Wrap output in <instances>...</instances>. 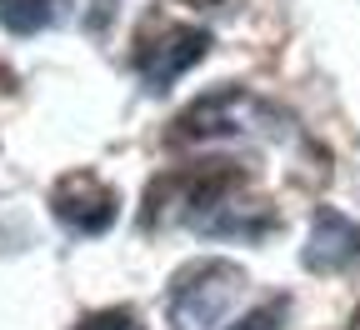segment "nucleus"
I'll list each match as a JSON object with an SVG mask.
<instances>
[{
  "label": "nucleus",
  "mask_w": 360,
  "mask_h": 330,
  "mask_svg": "<svg viewBox=\"0 0 360 330\" xmlns=\"http://www.w3.org/2000/svg\"><path fill=\"white\" fill-rule=\"evenodd\" d=\"M75 330H141V320H135V310H125V305H110V310L85 315Z\"/></svg>",
  "instance_id": "10"
},
{
  "label": "nucleus",
  "mask_w": 360,
  "mask_h": 330,
  "mask_svg": "<svg viewBox=\"0 0 360 330\" xmlns=\"http://www.w3.org/2000/svg\"><path fill=\"white\" fill-rule=\"evenodd\" d=\"M186 6H215V0H186Z\"/></svg>",
  "instance_id": "12"
},
{
  "label": "nucleus",
  "mask_w": 360,
  "mask_h": 330,
  "mask_svg": "<svg viewBox=\"0 0 360 330\" xmlns=\"http://www.w3.org/2000/svg\"><path fill=\"white\" fill-rule=\"evenodd\" d=\"M270 225H276V210H270L265 201L231 196L225 205H215L195 230L200 235H215V241H260V235H270Z\"/></svg>",
  "instance_id": "7"
},
{
  "label": "nucleus",
  "mask_w": 360,
  "mask_h": 330,
  "mask_svg": "<svg viewBox=\"0 0 360 330\" xmlns=\"http://www.w3.org/2000/svg\"><path fill=\"white\" fill-rule=\"evenodd\" d=\"M15 85H20V80H15V70L0 61V96H15Z\"/></svg>",
  "instance_id": "11"
},
{
  "label": "nucleus",
  "mask_w": 360,
  "mask_h": 330,
  "mask_svg": "<svg viewBox=\"0 0 360 330\" xmlns=\"http://www.w3.org/2000/svg\"><path fill=\"white\" fill-rule=\"evenodd\" d=\"M245 291V275L231 260H195L170 286V325L175 330H215Z\"/></svg>",
  "instance_id": "3"
},
{
  "label": "nucleus",
  "mask_w": 360,
  "mask_h": 330,
  "mask_svg": "<svg viewBox=\"0 0 360 330\" xmlns=\"http://www.w3.org/2000/svg\"><path fill=\"white\" fill-rule=\"evenodd\" d=\"M240 170L231 160H200V165H175L150 180L146 191V225H200L215 205H225L240 191Z\"/></svg>",
  "instance_id": "1"
},
{
  "label": "nucleus",
  "mask_w": 360,
  "mask_h": 330,
  "mask_svg": "<svg viewBox=\"0 0 360 330\" xmlns=\"http://www.w3.org/2000/svg\"><path fill=\"white\" fill-rule=\"evenodd\" d=\"M276 106H265L260 96L240 85H215L205 90L200 101H191L186 110L175 115L170 140H225V135H270L276 125Z\"/></svg>",
  "instance_id": "2"
},
{
  "label": "nucleus",
  "mask_w": 360,
  "mask_h": 330,
  "mask_svg": "<svg viewBox=\"0 0 360 330\" xmlns=\"http://www.w3.org/2000/svg\"><path fill=\"white\" fill-rule=\"evenodd\" d=\"M70 15V0H0V25L11 35H40Z\"/></svg>",
  "instance_id": "8"
},
{
  "label": "nucleus",
  "mask_w": 360,
  "mask_h": 330,
  "mask_svg": "<svg viewBox=\"0 0 360 330\" xmlns=\"http://www.w3.org/2000/svg\"><path fill=\"white\" fill-rule=\"evenodd\" d=\"M305 270L315 275H340L360 265V225L345 220L340 210H315L310 215V235H305V250H300Z\"/></svg>",
  "instance_id": "6"
},
{
  "label": "nucleus",
  "mask_w": 360,
  "mask_h": 330,
  "mask_svg": "<svg viewBox=\"0 0 360 330\" xmlns=\"http://www.w3.org/2000/svg\"><path fill=\"white\" fill-rule=\"evenodd\" d=\"M281 325H285V300H265L250 315H240L231 330H281Z\"/></svg>",
  "instance_id": "9"
},
{
  "label": "nucleus",
  "mask_w": 360,
  "mask_h": 330,
  "mask_svg": "<svg viewBox=\"0 0 360 330\" xmlns=\"http://www.w3.org/2000/svg\"><path fill=\"white\" fill-rule=\"evenodd\" d=\"M51 210L65 230L75 235H101L115 225V210H120V196L110 191L105 180H96L90 170H75V175H60L56 191H51Z\"/></svg>",
  "instance_id": "5"
},
{
  "label": "nucleus",
  "mask_w": 360,
  "mask_h": 330,
  "mask_svg": "<svg viewBox=\"0 0 360 330\" xmlns=\"http://www.w3.org/2000/svg\"><path fill=\"white\" fill-rule=\"evenodd\" d=\"M210 51V30L195 25H155L135 40V70L150 90H170L191 65H200Z\"/></svg>",
  "instance_id": "4"
}]
</instances>
